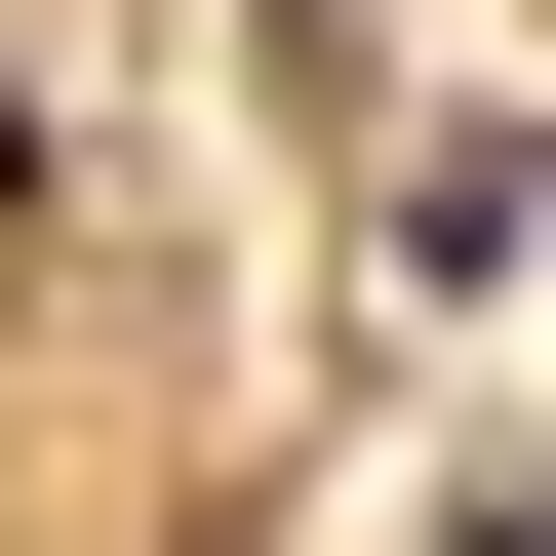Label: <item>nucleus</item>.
Segmentation results:
<instances>
[{
  "label": "nucleus",
  "instance_id": "nucleus-1",
  "mask_svg": "<svg viewBox=\"0 0 556 556\" xmlns=\"http://www.w3.org/2000/svg\"><path fill=\"white\" fill-rule=\"evenodd\" d=\"M0 199H40V119H0Z\"/></svg>",
  "mask_w": 556,
  "mask_h": 556
}]
</instances>
